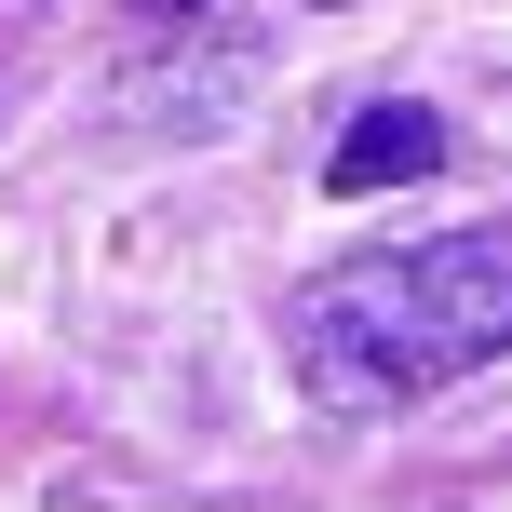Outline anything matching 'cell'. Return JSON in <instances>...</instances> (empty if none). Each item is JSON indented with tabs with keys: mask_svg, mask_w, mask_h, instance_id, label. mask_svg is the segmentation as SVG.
Instances as JSON below:
<instances>
[{
	"mask_svg": "<svg viewBox=\"0 0 512 512\" xmlns=\"http://www.w3.org/2000/svg\"><path fill=\"white\" fill-rule=\"evenodd\" d=\"M283 351H297L310 405H337V418L418 405V391L499 364L512 351V216L351 256V270H310L283 297Z\"/></svg>",
	"mask_w": 512,
	"mask_h": 512,
	"instance_id": "6da1fadb",
	"label": "cell"
},
{
	"mask_svg": "<svg viewBox=\"0 0 512 512\" xmlns=\"http://www.w3.org/2000/svg\"><path fill=\"white\" fill-rule=\"evenodd\" d=\"M418 176H445V122H432L418 95L364 108V122L324 149V189H418Z\"/></svg>",
	"mask_w": 512,
	"mask_h": 512,
	"instance_id": "7a4b0ae2",
	"label": "cell"
},
{
	"mask_svg": "<svg viewBox=\"0 0 512 512\" xmlns=\"http://www.w3.org/2000/svg\"><path fill=\"white\" fill-rule=\"evenodd\" d=\"M122 14H203V0H122Z\"/></svg>",
	"mask_w": 512,
	"mask_h": 512,
	"instance_id": "3957f363",
	"label": "cell"
}]
</instances>
